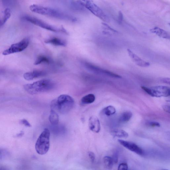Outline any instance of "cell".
I'll return each instance as SVG.
<instances>
[{"label": "cell", "mask_w": 170, "mask_h": 170, "mask_svg": "<svg viewBox=\"0 0 170 170\" xmlns=\"http://www.w3.org/2000/svg\"><path fill=\"white\" fill-rule=\"evenodd\" d=\"M31 11L41 15L61 19V20L76 22L77 19L69 13L60 10L37 4L32 5L30 6Z\"/></svg>", "instance_id": "1"}, {"label": "cell", "mask_w": 170, "mask_h": 170, "mask_svg": "<svg viewBox=\"0 0 170 170\" xmlns=\"http://www.w3.org/2000/svg\"><path fill=\"white\" fill-rule=\"evenodd\" d=\"M74 104L73 98L66 94H63L53 100L51 104L52 110L65 114L72 110Z\"/></svg>", "instance_id": "2"}, {"label": "cell", "mask_w": 170, "mask_h": 170, "mask_svg": "<svg viewBox=\"0 0 170 170\" xmlns=\"http://www.w3.org/2000/svg\"><path fill=\"white\" fill-rule=\"evenodd\" d=\"M55 83L52 80L44 79L24 86V89L29 93L34 95L49 91L54 88Z\"/></svg>", "instance_id": "3"}, {"label": "cell", "mask_w": 170, "mask_h": 170, "mask_svg": "<svg viewBox=\"0 0 170 170\" xmlns=\"http://www.w3.org/2000/svg\"><path fill=\"white\" fill-rule=\"evenodd\" d=\"M50 132L47 128H45L41 133L36 142L35 149L37 153L44 155L47 153L50 149Z\"/></svg>", "instance_id": "4"}, {"label": "cell", "mask_w": 170, "mask_h": 170, "mask_svg": "<svg viewBox=\"0 0 170 170\" xmlns=\"http://www.w3.org/2000/svg\"><path fill=\"white\" fill-rule=\"evenodd\" d=\"M23 20L27 21L34 25L46 30L55 32H63L67 33V32L63 27L59 28L45 22L40 19L28 15L23 16L22 18Z\"/></svg>", "instance_id": "5"}, {"label": "cell", "mask_w": 170, "mask_h": 170, "mask_svg": "<svg viewBox=\"0 0 170 170\" xmlns=\"http://www.w3.org/2000/svg\"><path fill=\"white\" fill-rule=\"evenodd\" d=\"M141 88L149 95L156 98L168 97L170 94L169 87L167 86H159L151 87L142 86Z\"/></svg>", "instance_id": "6"}, {"label": "cell", "mask_w": 170, "mask_h": 170, "mask_svg": "<svg viewBox=\"0 0 170 170\" xmlns=\"http://www.w3.org/2000/svg\"><path fill=\"white\" fill-rule=\"evenodd\" d=\"M84 6L94 15L105 22L109 21L108 17L99 7L91 1H84Z\"/></svg>", "instance_id": "7"}, {"label": "cell", "mask_w": 170, "mask_h": 170, "mask_svg": "<svg viewBox=\"0 0 170 170\" xmlns=\"http://www.w3.org/2000/svg\"><path fill=\"white\" fill-rule=\"evenodd\" d=\"M30 42L29 38H24L20 42L12 44L8 49L4 51L2 54L6 55L22 51L28 47Z\"/></svg>", "instance_id": "8"}, {"label": "cell", "mask_w": 170, "mask_h": 170, "mask_svg": "<svg viewBox=\"0 0 170 170\" xmlns=\"http://www.w3.org/2000/svg\"><path fill=\"white\" fill-rule=\"evenodd\" d=\"M118 141L121 145L130 151L140 155H144V150L135 143L122 140L119 139Z\"/></svg>", "instance_id": "9"}, {"label": "cell", "mask_w": 170, "mask_h": 170, "mask_svg": "<svg viewBox=\"0 0 170 170\" xmlns=\"http://www.w3.org/2000/svg\"><path fill=\"white\" fill-rule=\"evenodd\" d=\"M127 52L128 55L131 59L138 66L142 67H147L150 66V64L149 63L141 59L130 49H127Z\"/></svg>", "instance_id": "10"}, {"label": "cell", "mask_w": 170, "mask_h": 170, "mask_svg": "<svg viewBox=\"0 0 170 170\" xmlns=\"http://www.w3.org/2000/svg\"><path fill=\"white\" fill-rule=\"evenodd\" d=\"M89 127L92 131L98 133L100 132L101 126L100 121L96 116H91L89 120Z\"/></svg>", "instance_id": "11"}, {"label": "cell", "mask_w": 170, "mask_h": 170, "mask_svg": "<svg viewBox=\"0 0 170 170\" xmlns=\"http://www.w3.org/2000/svg\"><path fill=\"white\" fill-rule=\"evenodd\" d=\"M44 72L40 70H35L33 72H26L23 75L24 79L27 81H31L34 79L44 76Z\"/></svg>", "instance_id": "12"}, {"label": "cell", "mask_w": 170, "mask_h": 170, "mask_svg": "<svg viewBox=\"0 0 170 170\" xmlns=\"http://www.w3.org/2000/svg\"><path fill=\"white\" fill-rule=\"evenodd\" d=\"M45 42L48 44L59 46L65 47L67 45V42L65 41L55 37L47 39L45 40Z\"/></svg>", "instance_id": "13"}, {"label": "cell", "mask_w": 170, "mask_h": 170, "mask_svg": "<svg viewBox=\"0 0 170 170\" xmlns=\"http://www.w3.org/2000/svg\"><path fill=\"white\" fill-rule=\"evenodd\" d=\"M150 31L151 33L155 34L161 38L168 39H170L169 34L167 31L161 28L155 27L150 29Z\"/></svg>", "instance_id": "14"}, {"label": "cell", "mask_w": 170, "mask_h": 170, "mask_svg": "<svg viewBox=\"0 0 170 170\" xmlns=\"http://www.w3.org/2000/svg\"><path fill=\"white\" fill-rule=\"evenodd\" d=\"M111 133L113 136L119 138H126L129 136L128 133L122 129H113L111 131Z\"/></svg>", "instance_id": "15"}, {"label": "cell", "mask_w": 170, "mask_h": 170, "mask_svg": "<svg viewBox=\"0 0 170 170\" xmlns=\"http://www.w3.org/2000/svg\"><path fill=\"white\" fill-rule=\"evenodd\" d=\"M49 120L51 124L53 126H56L59 122V116L56 112L51 110L49 116Z\"/></svg>", "instance_id": "16"}, {"label": "cell", "mask_w": 170, "mask_h": 170, "mask_svg": "<svg viewBox=\"0 0 170 170\" xmlns=\"http://www.w3.org/2000/svg\"><path fill=\"white\" fill-rule=\"evenodd\" d=\"M132 113L130 111H125L120 117L119 121L121 123H125L129 121L132 117Z\"/></svg>", "instance_id": "17"}, {"label": "cell", "mask_w": 170, "mask_h": 170, "mask_svg": "<svg viewBox=\"0 0 170 170\" xmlns=\"http://www.w3.org/2000/svg\"><path fill=\"white\" fill-rule=\"evenodd\" d=\"M96 97L93 94H89L84 96L81 99V103L84 104L93 103L95 100Z\"/></svg>", "instance_id": "18"}, {"label": "cell", "mask_w": 170, "mask_h": 170, "mask_svg": "<svg viewBox=\"0 0 170 170\" xmlns=\"http://www.w3.org/2000/svg\"><path fill=\"white\" fill-rule=\"evenodd\" d=\"M103 160L104 166L107 169H112L114 164L112 158L106 156L103 158Z\"/></svg>", "instance_id": "19"}, {"label": "cell", "mask_w": 170, "mask_h": 170, "mask_svg": "<svg viewBox=\"0 0 170 170\" xmlns=\"http://www.w3.org/2000/svg\"><path fill=\"white\" fill-rule=\"evenodd\" d=\"M50 62V60L49 58L44 55H40L38 57L36 60L34 65H37L42 64L43 63H49Z\"/></svg>", "instance_id": "20"}, {"label": "cell", "mask_w": 170, "mask_h": 170, "mask_svg": "<svg viewBox=\"0 0 170 170\" xmlns=\"http://www.w3.org/2000/svg\"><path fill=\"white\" fill-rule=\"evenodd\" d=\"M103 113L107 116L112 115L115 114L116 110L112 106H109L104 108L103 110Z\"/></svg>", "instance_id": "21"}, {"label": "cell", "mask_w": 170, "mask_h": 170, "mask_svg": "<svg viewBox=\"0 0 170 170\" xmlns=\"http://www.w3.org/2000/svg\"><path fill=\"white\" fill-rule=\"evenodd\" d=\"M11 10L7 8L4 11V15L3 20H2L3 24L5 23L11 16Z\"/></svg>", "instance_id": "22"}, {"label": "cell", "mask_w": 170, "mask_h": 170, "mask_svg": "<svg viewBox=\"0 0 170 170\" xmlns=\"http://www.w3.org/2000/svg\"><path fill=\"white\" fill-rule=\"evenodd\" d=\"M102 24H103V27H104L105 30L109 31H110L114 33H116L117 32V31L111 28L110 26H109L107 25V24L105 23H102Z\"/></svg>", "instance_id": "23"}, {"label": "cell", "mask_w": 170, "mask_h": 170, "mask_svg": "<svg viewBox=\"0 0 170 170\" xmlns=\"http://www.w3.org/2000/svg\"><path fill=\"white\" fill-rule=\"evenodd\" d=\"M128 166L127 164L122 163L120 164L118 167V170H128Z\"/></svg>", "instance_id": "24"}, {"label": "cell", "mask_w": 170, "mask_h": 170, "mask_svg": "<svg viewBox=\"0 0 170 170\" xmlns=\"http://www.w3.org/2000/svg\"><path fill=\"white\" fill-rule=\"evenodd\" d=\"M148 124L150 127H159L161 126L159 123L155 122V121L149 122Z\"/></svg>", "instance_id": "25"}, {"label": "cell", "mask_w": 170, "mask_h": 170, "mask_svg": "<svg viewBox=\"0 0 170 170\" xmlns=\"http://www.w3.org/2000/svg\"><path fill=\"white\" fill-rule=\"evenodd\" d=\"M123 16L122 12L120 11L119 12L118 17V22L119 24H121L122 23L123 20Z\"/></svg>", "instance_id": "26"}, {"label": "cell", "mask_w": 170, "mask_h": 170, "mask_svg": "<svg viewBox=\"0 0 170 170\" xmlns=\"http://www.w3.org/2000/svg\"><path fill=\"white\" fill-rule=\"evenodd\" d=\"M88 155L90 159L92 162H94L95 159V155L94 153L92 152H89Z\"/></svg>", "instance_id": "27"}, {"label": "cell", "mask_w": 170, "mask_h": 170, "mask_svg": "<svg viewBox=\"0 0 170 170\" xmlns=\"http://www.w3.org/2000/svg\"><path fill=\"white\" fill-rule=\"evenodd\" d=\"M20 122L22 124L26 126V127H31V126L30 123L28 122L27 120L25 119H23L21 120Z\"/></svg>", "instance_id": "28"}, {"label": "cell", "mask_w": 170, "mask_h": 170, "mask_svg": "<svg viewBox=\"0 0 170 170\" xmlns=\"http://www.w3.org/2000/svg\"><path fill=\"white\" fill-rule=\"evenodd\" d=\"M162 108L164 111L170 113V106L167 105H164L162 106Z\"/></svg>", "instance_id": "29"}, {"label": "cell", "mask_w": 170, "mask_h": 170, "mask_svg": "<svg viewBox=\"0 0 170 170\" xmlns=\"http://www.w3.org/2000/svg\"><path fill=\"white\" fill-rule=\"evenodd\" d=\"M163 81L165 82V83H166L167 84H170V79L169 78H164L163 80Z\"/></svg>", "instance_id": "30"}, {"label": "cell", "mask_w": 170, "mask_h": 170, "mask_svg": "<svg viewBox=\"0 0 170 170\" xmlns=\"http://www.w3.org/2000/svg\"><path fill=\"white\" fill-rule=\"evenodd\" d=\"M4 25L2 20H0V27Z\"/></svg>", "instance_id": "31"}, {"label": "cell", "mask_w": 170, "mask_h": 170, "mask_svg": "<svg viewBox=\"0 0 170 170\" xmlns=\"http://www.w3.org/2000/svg\"><path fill=\"white\" fill-rule=\"evenodd\" d=\"M1 150H0V156H1Z\"/></svg>", "instance_id": "32"}, {"label": "cell", "mask_w": 170, "mask_h": 170, "mask_svg": "<svg viewBox=\"0 0 170 170\" xmlns=\"http://www.w3.org/2000/svg\"><path fill=\"white\" fill-rule=\"evenodd\" d=\"M167 170V169H164V170Z\"/></svg>", "instance_id": "33"}]
</instances>
